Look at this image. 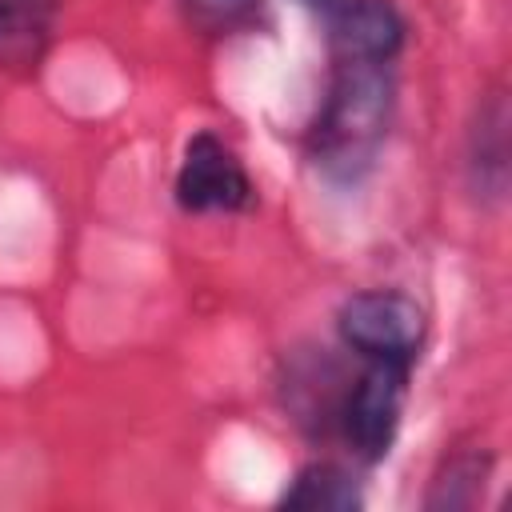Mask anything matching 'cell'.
I'll list each match as a JSON object with an SVG mask.
<instances>
[{
	"instance_id": "cell-1",
	"label": "cell",
	"mask_w": 512,
	"mask_h": 512,
	"mask_svg": "<svg viewBox=\"0 0 512 512\" xmlns=\"http://www.w3.org/2000/svg\"><path fill=\"white\" fill-rule=\"evenodd\" d=\"M388 116H392L388 68L372 60H340L324 112L308 140L316 168H324L332 180H356L372 164L388 132Z\"/></svg>"
},
{
	"instance_id": "cell-2",
	"label": "cell",
	"mask_w": 512,
	"mask_h": 512,
	"mask_svg": "<svg viewBox=\"0 0 512 512\" xmlns=\"http://www.w3.org/2000/svg\"><path fill=\"white\" fill-rule=\"evenodd\" d=\"M340 336L372 360H412L424 336V312L404 292H356L340 308Z\"/></svg>"
},
{
	"instance_id": "cell-3",
	"label": "cell",
	"mask_w": 512,
	"mask_h": 512,
	"mask_svg": "<svg viewBox=\"0 0 512 512\" xmlns=\"http://www.w3.org/2000/svg\"><path fill=\"white\" fill-rule=\"evenodd\" d=\"M176 200L188 212H240L252 204V180L220 136L196 132L176 172Z\"/></svg>"
},
{
	"instance_id": "cell-4",
	"label": "cell",
	"mask_w": 512,
	"mask_h": 512,
	"mask_svg": "<svg viewBox=\"0 0 512 512\" xmlns=\"http://www.w3.org/2000/svg\"><path fill=\"white\" fill-rule=\"evenodd\" d=\"M404 384H408V360H376V368H368L360 384L348 392L344 432L360 456L376 460L388 452L400 424Z\"/></svg>"
},
{
	"instance_id": "cell-5",
	"label": "cell",
	"mask_w": 512,
	"mask_h": 512,
	"mask_svg": "<svg viewBox=\"0 0 512 512\" xmlns=\"http://www.w3.org/2000/svg\"><path fill=\"white\" fill-rule=\"evenodd\" d=\"M328 28L340 60L388 64L404 44V20L388 0H332Z\"/></svg>"
},
{
	"instance_id": "cell-6",
	"label": "cell",
	"mask_w": 512,
	"mask_h": 512,
	"mask_svg": "<svg viewBox=\"0 0 512 512\" xmlns=\"http://www.w3.org/2000/svg\"><path fill=\"white\" fill-rule=\"evenodd\" d=\"M60 0H0V68L28 72L40 64Z\"/></svg>"
},
{
	"instance_id": "cell-7",
	"label": "cell",
	"mask_w": 512,
	"mask_h": 512,
	"mask_svg": "<svg viewBox=\"0 0 512 512\" xmlns=\"http://www.w3.org/2000/svg\"><path fill=\"white\" fill-rule=\"evenodd\" d=\"M288 508H324V512H352L360 504L356 484L332 468V464H312L296 476V484L284 492Z\"/></svg>"
},
{
	"instance_id": "cell-8",
	"label": "cell",
	"mask_w": 512,
	"mask_h": 512,
	"mask_svg": "<svg viewBox=\"0 0 512 512\" xmlns=\"http://www.w3.org/2000/svg\"><path fill=\"white\" fill-rule=\"evenodd\" d=\"M192 4L204 12H216V16H236V12L252 8V0H192Z\"/></svg>"
},
{
	"instance_id": "cell-9",
	"label": "cell",
	"mask_w": 512,
	"mask_h": 512,
	"mask_svg": "<svg viewBox=\"0 0 512 512\" xmlns=\"http://www.w3.org/2000/svg\"><path fill=\"white\" fill-rule=\"evenodd\" d=\"M304 4H312V8H328L332 0H304Z\"/></svg>"
}]
</instances>
